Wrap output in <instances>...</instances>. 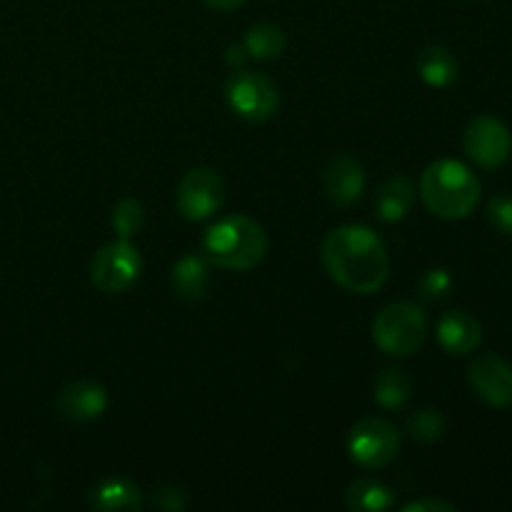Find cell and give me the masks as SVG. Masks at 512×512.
Segmentation results:
<instances>
[{"label":"cell","instance_id":"obj_19","mask_svg":"<svg viewBox=\"0 0 512 512\" xmlns=\"http://www.w3.org/2000/svg\"><path fill=\"white\" fill-rule=\"evenodd\" d=\"M413 395V380L400 368H383L375 375L373 398L380 408L400 410Z\"/></svg>","mask_w":512,"mask_h":512},{"label":"cell","instance_id":"obj_13","mask_svg":"<svg viewBox=\"0 0 512 512\" xmlns=\"http://www.w3.org/2000/svg\"><path fill=\"white\" fill-rule=\"evenodd\" d=\"M438 343L455 358H465L483 343V325L465 310H450L438 323Z\"/></svg>","mask_w":512,"mask_h":512},{"label":"cell","instance_id":"obj_17","mask_svg":"<svg viewBox=\"0 0 512 512\" xmlns=\"http://www.w3.org/2000/svg\"><path fill=\"white\" fill-rule=\"evenodd\" d=\"M415 70H418L420 80L430 88H450L458 80L460 65L453 50L445 45H428L415 58Z\"/></svg>","mask_w":512,"mask_h":512},{"label":"cell","instance_id":"obj_25","mask_svg":"<svg viewBox=\"0 0 512 512\" xmlns=\"http://www.w3.org/2000/svg\"><path fill=\"white\" fill-rule=\"evenodd\" d=\"M488 220L498 233L512 238V195L498 193L488 200Z\"/></svg>","mask_w":512,"mask_h":512},{"label":"cell","instance_id":"obj_21","mask_svg":"<svg viewBox=\"0 0 512 512\" xmlns=\"http://www.w3.org/2000/svg\"><path fill=\"white\" fill-rule=\"evenodd\" d=\"M445 430H448V420H445V415L440 413V410L433 408L415 410V413L408 415V420H405V433L423 445L438 443L445 435Z\"/></svg>","mask_w":512,"mask_h":512},{"label":"cell","instance_id":"obj_2","mask_svg":"<svg viewBox=\"0 0 512 512\" xmlns=\"http://www.w3.org/2000/svg\"><path fill=\"white\" fill-rule=\"evenodd\" d=\"M200 253L215 268L245 273L260 265V260L268 253V233L250 215H228L210 225L208 233L203 235Z\"/></svg>","mask_w":512,"mask_h":512},{"label":"cell","instance_id":"obj_5","mask_svg":"<svg viewBox=\"0 0 512 512\" xmlns=\"http://www.w3.org/2000/svg\"><path fill=\"white\" fill-rule=\"evenodd\" d=\"M225 98L235 115L250 123H265L280 108L278 85L258 70L238 68L225 80Z\"/></svg>","mask_w":512,"mask_h":512},{"label":"cell","instance_id":"obj_10","mask_svg":"<svg viewBox=\"0 0 512 512\" xmlns=\"http://www.w3.org/2000/svg\"><path fill=\"white\" fill-rule=\"evenodd\" d=\"M468 383L490 408L512 405V365L495 353H483L470 363Z\"/></svg>","mask_w":512,"mask_h":512},{"label":"cell","instance_id":"obj_11","mask_svg":"<svg viewBox=\"0 0 512 512\" xmlns=\"http://www.w3.org/2000/svg\"><path fill=\"white\" fill-rule=\"evenodd\" d=\"M365 183H368L365 168L358 158L348 153L333 155L323 170L325 195H328L330 203L340 205V208L358 203L360 195L365 193Z\"/></svg>","mask_w":512,"mask_h":512},{"label":"cell","instance_id":"obj_18","mask_svg":"<svg viewBox=\"0 0 512 512\" xmlns=\"http://www.w3.org/2000/svg\"><path fill=\"white\" fill-rule=\"evenodd\" d=\"M345 508L353 512H385L395 508V493L373 478H358L345 490Z\"/></svg>","mask_w":512,"mask_h":512},{"label":"cell","instance_id":"obj_27","mask_svg":"<svg viewBox=\"0 0 512 512\" xmlns=\"http://www.w3.org/2000/svg\"><path fill=\"white\" fill-rule=\"evenodd\" d=\"M245 58H248V53H245V48H243V43L240 45H230L228 48V55H225V60H228V65L233 70H238V68H245Z\"/></svg>","mask_w":512,"mask_h":512},{"label":"cell","instance_id":"obj_23","mask_svg":"<svg viewBox=\"0 0 512 512\" xmlns=\"http://www.w3.org/2000/svg\"><path fill=\"white\" fill-rule=\"evenodd\" d=\"M450 288H453V278H450V273L445 268H430L418 280L420 298L428 300V303H440L443 298H448Z\"/></svg>","mask_w":512,"mask_h":512},{"label":"cell","instance_id":"obj_24","mask_svg":"<svg viewBox=\"0 0 512 512\" xmlns=\"http://www.w3.org/2000/svg\"><path fill=\"white\" fill-rule=\"evenodd\" d=\"M150 503H153L158 510L178 512V510L190 508V495L188 490L178 488V485L163 483L153 488V493H150Z\"/></svg>","mask_w":512,"mask_h":512},{"label":"cell","instance_id":"obj_7","mask_svg":"<svg viewBox=\"0 0 512 512\" xmlns=\"http://www.w3.org/2000/svg\"><path fill=\"white\" fill-rule=\"evenodd\" d=\"M400 450V433L383 418H363L350 428L348 453L365 470L388 468Z\"/></svg>","mask_w":512,"mask_h":512},{"label":"cell","instance_id":"obj_28","mask_svg":"<svg viewBox=\"0 0 512 512\" xmlns=\"http://www.w3.org/2000/svg\"><path fill=\"white\" fill-rule=\"evenodd\" d=\"M205 3L213 10H220V13H230V10L240 8V5L248 3V0H205Z\"/></svg>","mask_w":512,"mask_h":512},{"label":"cell","instance_id":"obj_8","mask_svg":"<svg viewBox=\"0 0 512 512\" xmlns=\"http://www.w3.org/2000/svg\"><path fill=\"white\" fill-rule=\"evenodd\" d=\"M225 203V180L213 168H193L175 190V208L185 220H208Z\"/></svg>","mask_w":512,"mask_h":512},{"label":"cell","instance_id":"obj_26","mask_svg":"<svg viewBox=\"0 0 512 512\" xmlns=\"http://www.w3.org/2000/svg\"><path fill=\"white\" fill-rule=\"evenodd\" d=\"M403 512H455V505L440 498H420L403 505Z\"/></svg>","mask_w":512,"mask_h":512},{"label":"cell","instance_id":"obj_22","mask_svg":"<svg viewBox=\"0 0 512 512\" xmlns=\"http://www.w3.org/2000/svg\"><path fill=\"white\" fill-rule=\"evenodd\" d=\"M145 225V208L140 200L123 198L110 213V228H113L115 238L133 240Z\"/></svg>","mask_w":512,"mask_h":512},{"label":"cell","instance_id":"obj_16","mask_svg":"<svg viewBox=\"0 0 512 512\" xmlns=\"http://www.w3.org/2000/svg\"><path fill=\"white\" fill-rule=\"evenodd\" d=\"M415 203V185L408 175H390L375 190L373 208L383 223H400Z\"/></svg>","mask_w":512,"mask_h":512},{"label":"cell","instance_id":"obj_6","mask_svg":"<svg viewBox=\"0 0 512 512\" xmlns=\"http://www.w3.org/2000/svg\"><path fill=\"white\" fill-rule=\"evenodd\" d=\"M143 273V260L130 240L115 238L90 260V283L105 295L128 293Z\"/></svg>","mask_w":512,"mask_h":512},{"label":"cell","instance_id":"obj_20","mask_svg":"<svg viewBox=\"0 0 512 512\" xmlns=\"http://www.w3.org/2000/svg\"><path fill=\"white\" fill-rule=\"evenodd\" d=\"M288 38H285V30L275 23H258L245 33L243 48L248 53V58L255 60H275L283 55Z\"/></svg>","mask_w":512,"mask_h":512},{"label":"cell","instance_id":"obj_1","mask_svg":"<svg viewBox=\"0 0 512 512\" xmlns=\"http://www.w3.org/2000/svg\"><path fill=\"white\" fill-rule=\"evenodd\" d=\"M323 265L335 285L358 295L378 293L390 275L388 248L365 225L335 228L323 243Z\"/></svg>","mask_w":512,"mask_h":512},{"label":"cell","instance_id":"obj_15","mask_svg":"<svg viewBox=\"0 0 512 512\" xmlns=\"http://www.w3.org/2000/svg\"><path fill=\"white\" fill-rule=\"evenodd\" d=\"M143 505L145 498L140 488L123 475H110V478L98 480L88 493V508L98 512L140 510Z\"/></svg>","mask_w":512,"mask_h":512},{"label":"cell","instance_id":"obj_4","mask_svg":"<svg viewBox=\"0 0 512 512\" xmlns=\"http://www.w3.org/2000/svg\"><path fill=\"white\" fill-rule=\"evenodd\" d=\"M428 338V318L423 308L410 300L390 303L375 315L373 340L385 355L393 358H408L418 353Z\"/></svg>","mask_w":512,"mask_h":512},{"label":"cell","instance_id":"obj_12","mask_svg":"<svg viewBox=\"0 0 512 512\" xmlns=\"http://www.w3.org/2000/svg\"><path fill=\"white\" fill-rule=\"evenodd\" d=\"M55 408L65 420L73 423H90L98 420L108 410V390L98 380L80 378L65 385L58 393Z\"/></svg>","mask_w":512,"mask_h":512},{"label":"cell","instance_id":"obj_3","mask_svg":"<svg viewBox=\"0 0 512 512\" xmlns=\"http://www.w3.org/2000/svg\"><path fill=\"white\" fill-rule=\"evenodd\" d=\"M420 198L435 218L463 220L478 208L480 180L460 160H435L420 175Z\"/></svg>","mask_w":512,"mask_h":512},{"label":"cell","instance_id":"obj_14","mask_svg":"<svg viewBox=\"0 0 512 512\" xmlns=\"http://www.w3.org/2000/svg\"><path fill=\"white\" fill-rule=\"evenodd\" d=\"M210 288V263L203 255H183L170 270V290L183 303H200Z\"/></svg>","mask_w":512,"mask_h":512},{"label":"cell","instance_id":"obj_9","mask_svg":"<svg viewBox=\"0 0 512 512\" xmlns=\"http://www.w3.org/2000/svg\"><path fill=\"white\" fill-rule=\"evenodd\" d=\"M463 150L480 168H500L512 153V133L503 120L493 115H478L463 130Z\"/></svg>","mask_w":512,"mask_h":512}]
</instances>
